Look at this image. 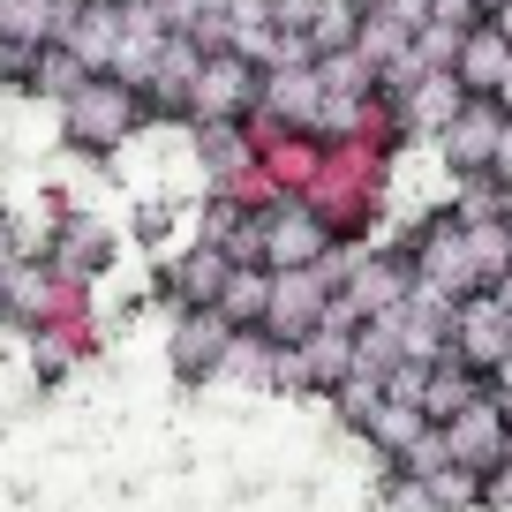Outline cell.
<instances>
[{
  "instance_id": "6da1fadb",
  "label": "cell",
  "mask_w": 512,
  "mask_h": 512,
  "mask_svg": "<svg viewBox=\"0 0 512 512\" xmlns=\"http://www.w3.org/2000/svg\"><path fill=\"white\" fill-rule=\"evenodd\" d=\"M452 159L460 166H490L497 159V106L490 98H475V106H452Z\"/></svg>"
}]
</instances>
